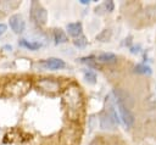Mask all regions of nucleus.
<instances>
[{
  "label": "nucleus",
  "mask_w": 156,
  "mask_h": 145,
  "mask_svg": "<svg viewBox=\"0 0 156 145\" xmlns=\"http://www.w3.org/2000/svg\"><path fill=\"white\" fill-rule=\"evenodd\" d=\"M115 105L117 107V111H118V116L121 118V121L127 126V127H132L134 124V121H135V117L133 115V112L130 111L129 106L123 102L121 99H117L115 97Z\"/></svg>",
  "instance_id": "nucleus-1"
},
{
  "label": "nucleus",
  "mask_w": 156,
  "mask_h": 145,
  "mask_svg": "<svg viewBox=\"0 0 156 145\" xmlns=\"http://www.w3.org/2000/svg\"><path fill=\"white\" fill-rule=\"evenodd\" d=\"M6 30H7V26H6L5 23H0V37H1Z\"/></svg>",
  "instance_id": "nucleus-18"
},
{
  "label": "nucleus",
  "mask_w": 156,
  "mask_h": 145,
  "mask_svg": "<svg viewBox=\"0 0 156 145\" xmlns=\"http://www.w3.org/2000/svg\"><path fill=\"white\" fill-rule=\"evenodd\" d=\"M66 101H67L69 107L77 108L78 107V102L80 101L79 90H77V88H69L66 91Z\"/></svg>",
  "instance_id": "nucleus-5"
},
{
  "label": "nucleus",
  "mask_w": 156,
  "mask_h": 145,
  "mask_svg": "<svg viewBox=\"0 0 156 145\" xmlns=\"http://www.w3.org/2000/svg\"><path fill=\"white\" fill-rule=\"evenodd\" d=\"M84 79L89 83V84H95L96 83V74L93 71H85L84 72Z\"/></svg>",
  "instance_id": "nucleus-14"
},
{
  "label": "nucleus",
  "mask_w": 156,
  "mask_h": 145,
  "mask_svg": "<svg viewBox=\"0 0 156 145\" xmlns=\"http://www.w3.org/2000/svg\"><path fill=\"white\" fill-rule=\"evenodd\" d=\"M79 2H80L82 5H88V4H89V0H80Z\"/></svg>",
  "instance_id": "nucleus-19"
},
{
  "label": "nucleus",
  "mask_w": 156,
  "mask_h": 145,
  "mask_svg": "<svg viewBox=\"0 0 156 145\" xmlns=\"http://www.w3.org/2000/svg\"><path fill=\"white\" fill-rule=\"evenodd\" d=\"M134 71L136 73H140V74H144V76H151V73H152L151 67L147 66V65H145V63H138L134 67Z\"/></svg>",
  "instance_id": "nucleus-13"
},
{
  "label": "nucleus",
  "mask_w": 156,
  "mask_h": 145,
  "mask_svg": "<svg viewBox=\"0 0 156 145\" xmlns=\"http://www.w3.org/2000/svg\"><path fill=\"white\" fill-rule=\"evenodd\" d=\"M96 61L104 62V63H113L117 61V56L112 52H102L96 56Z\"/></svg>",
  "instance_id": "nucleus-10"
},
{
  "label": "nucleus",
  "mask_w": 156,
  "mask_h": 145,
  "mask_svg": "<svg viewBox=\"0 0 156 145\" xmlns=\"http://www.w3.org/2000/svg\"><path fill=\"white\" fill-rule=\"evenodd\" d=\"M30 18L39 26H44L48 22V11L38 1L30 2Z\"/></svg>",
  "instance_id": "nucleus-2"
},
{
  "label": "nucleus",
  "mask_w": 156,
  "mask_h": 145,
  "mask_svg": "<svg viewBox=\"0 0 156 145\" xmlns=\"http://www.w3.org/2000/svg\"><path fill=\"white\" fill-rule=\"evenodd\" d=\"M145 13H146L147 16H150L151 19H156V5L147 6L146 10H145Z\"/></svg>",
  "instance_id": "nucleus-17"
},
{
  "label": "nucleus",
  "mask_w": 156,
  "mask_h": 145,
  "mask_svg": "<svg viewBox=\"0 0 156 145\" xmlns=\"http://www.w3.org/2000/svg\"><path fill=\"white\" fill-rule=\"evenodd\" d=\"M20 6L18 1H0V12L6 13L11 10H15Z\"/></svg>",
  "instance_id": "nucleus-11"
},
{
  "label": "nucleus",
  "mask_w": 156,
  "mask_h": 145,
  "mask_svg": "<svg viewBox=\"0 0 156 145\" xmlns=\"http://www.w3.org/2000/svg\"><path fill=\"white\" fill-rule=\"evenodd\" d=\"M66 32L68 33V35L73 37L74 39L83 35V24L82 22L77 21V22H71L66 26Z\"/></svg>",
  "instance_id": "nucleus-6"
},
{
  "label": "nucleus",
  "mask_w": 156,
  "mask_h": 145,
  "mask_svg": "<svg viewBox=\"0 0 156 145\" xmlns=\"http://www.w3.org/2000/svg\"><path fill=\"white\" fill-rule=\"evenodd\" d=\"M73 44H74V46L82 49V48H84L88 44V40H87V38L84 35H80V37H78V38H76L73 40Z\"/></svg>",
  "instance_id": "nucleus-15"
},
{
  "label": "nucleus",
  "mask_w": 156,
  "mask_h": 145,
  "mask_svg": "<svg viewBox=\"0 0 156 145\" xmlns=\"http://www.w3.org/2000/svg\"><path fill=\"white\" fill-rule=\"evenodd\" d=\"M9 26H10L11 30H12L15 34H21V33H23L24 29H26V21L23 19L22 15H20V13H13V15L10 16Z\"/></svg>",
  "instance_id": "nucleus-3"
},
{
  "label": "nucleus",
  "mask_w": 156,
  "mask_h": 145,
  "mask_svg": "<svg viewBox=\"0 0 156 145\" xmlns=\"http://www.w3.org/2000/svg\"><path fill=\"white\" fill-rule=\"evenodd\" d=\"M39 65L45 68V69H51V71H55V69H62L66 67V63L62 58H58V57H49L46 60H43L41 62H39Z\"/></svg>",
  "instance_id": "nucleus-4"
},
{
  "label": "nucleus",
  "mask_w": 156,
  "mask_h": 145,
  "mask_svg": "<svg viewBox=\"0 0 156 145\" xmlns=\"http://www.w3.org/2000/svg\"><path fill=\"white\" fill-rule=\"evenodd\" d=\"M18 45L22 46V48H26L30 51H35V50H39L41 48V43H38V41H29L27 39H20L18 40Z\"/></svg>",
  "instance_id": "nucleus-9"
},
{
  "label": "nucleus",
  "mask_w": 156,
  "mask_h": 145,
  "mask_svg": "<svg viewBox=\"0 0 156 145\" xmlns=\"http://www.w3.org/2000/svg\"><path fill=\"white\" fill-rule=\"evenodd\" d=\"M54 40H55V44H65L68 41V35L63 29L56 28L54 29Z\"/></svg>",
  "instance_id": "nucleus-8"
},
{
  "label": "nucleus",
  "mask_w": 156,
  "mask_h": 145,
  "mask_svg": "<svg viewBox=\"0 0 156 145\" xmlns=\"http://www.w3.org/2000/svg\"><path fill=\"white\" fill-rule=\"evenodd\" d=\"M38 87H40L41 89L46 90V91H57L58 90V83L54 79H49V78H44L38 82Z\"/></svg>",
  "instance_id": "nucleus-7"
},
{
  "label": "nucleus",
  "mask_w": 156,
  "mask_h": 145,
  "mask_svg": "<svg viewBox=\"0 0 156 145\" xmlns=\"http://www.w3.org/2000/svg\"><path fill=\"white\" fill-rule=\"evenodd\" d=\"M101 6H102V9H104L105 12H112V11L115 10V4H113L112 0L104 1V2L101 4Z\"/></svg>",
  "instance_id": "nucleus-16"
},
{
  "label": "nucleus",
  "mask_w": 156,
  "mask_h": 145,
  "mask_svg": "<svg viewBox=\"0 0 156 145\" xmlns=\"http://www.w3.org/2000/svg\"><path fill=\"white\" fill-rule=\"evenodd\" d=\"M111 38H112V32H111V29H104V30H101V32L95 37V39L99 40V41H101V43H107V41L111 40Z\"/></svg>",
  "instance_id": "nucleus-12"
}]
</instances>
